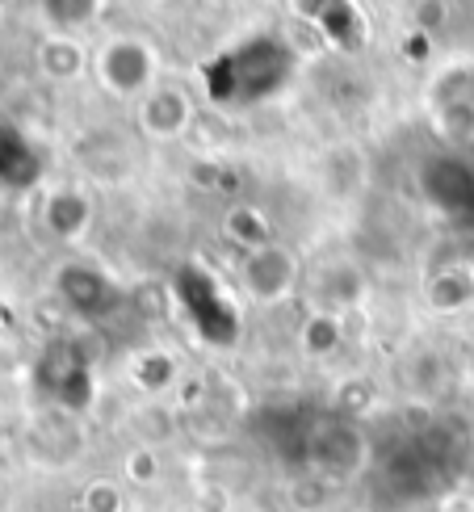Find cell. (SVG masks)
Returning a JSON list of instances; mask_svg holds the SVG:
<instances>
[{"instance_id":"cell-1","label":"cell","mask_w":474,"mask_h":512,"mask_svg":"<svg viewBox=\"0 0 474 512\" xmlns=\"http://www.w3.org/2000/svg\"><path fill=\"white\" fill-rule=\"evenodd\" d=\"M294 68H298V51L290 42L273 34H256V38H244L240 47L223 51L219 59H210L202 68V80L210 101L227 105V110H244V105L282 93Z\"/></svg>"},{"instance_id":"cell-2","label":"cell","mask_w":474,"mask_h":512,"mask_svg":"<svg viewBox=\"0 0 474 512\" xmlns=\"http://www.w3.org/2000/svg\"><path fill=\"white\" fill-rule=\"evenodd\" d=\"M172 290H177L181 307L193 319V328H198L202 340H210V345H219V349L240 340V307L231 303L223 286L214 282L202 265H181L177 277H172Z\"/></svg>"},{"instance_id":"cell-3","label":"cell","mask_w":474,"mask_h":512,"mask_svg":"<svg viewBox=\"0 0 474 512\" xmlns=\"http://www.w3.org/2000/svg\"><path fill=\"white\" fill-rule=\"evenodd\" d=\"M420 185L445 215H474V164L466 156H433L420 168Z\"/></svg>"},{"instance_id":"cell-4","label":"cell","mask_w":474,"mask_h":512,"mask_svg":"<svg viewBox=\"0 0 474 512\" xmlns=\"http://www.w3.org/2000/svg\"><path fill=\"white\" fill-rule=\"evenodd\" d=\"M307 458L323 471H336V475H349L361 466L365 458V441L361 429L349 420H323L307 433Z\"/></svg>"},{"instance_id":"cell-5","label":"cell","mask_w":474,"mask_h":512,"mask_svg":"<svg viewBox=\"0 0 474 512\" xmlns=\"http://www.w3.org/2000/svg\"><path fill=\"white\" fill-rule=\"evenodd\" d=\"M97 76L105 80V89H114V93H139V89L152 84L156 59H152V51H147L143 42L114 38L97 59Z\"/></svg>"},{"instance_id":"cell-6","label":"cell","mask_w":474,"mask_h":512,"mask_svg":"<svg viewBox=\"0 0 474 512\" xmlns=\"http://www.w3.org/2000/svg\"><path fill=\"white\" fill-rule=\"evenodd\" d=\"M298 282V261L294 252H286L282 244H269V248H256L248 252L244 261V286L265 298V303H273V298H286Z\"/></svg>"},{"instance_id":"cell-7","label":"cell","mask_w":474,"mask_h":512,"mask_svg":"<svg viewBox=\"0 0 474 512\" xmlns=\"http://www.w3.org/2000/svg\"><path fill=\"white\" fill-rule=\"evenodd\" d=\"M59 294H63V303L84 319H97L118 303V286L93 265H68L63 269L59 273Z\"/></svg>"},{"instance_id":"cell-8","label":"cell","mask_w":474,"mask_h":512,"mask_svg":"<svg viewBox=\"0 0 474 512\" xmlns=\"http://www.w3.org/2000/svg\"><path fill=\"white\" fill-rule=\"evenodd\" d=\"M193 110H189V97L181 89H152L139 105V122L147 135L156 139H177L185 126H189Z\"/></svg>"},{"instance_id":"cell-9","label":"cell","mask_w":474,"mask_h":512,"mask_svg":"<svg viewBox=\"0 0 474 512\" xmlns=\"http://www.w3.org/2000/svg\"><path fill=\"white\" fill-rule=\"evenodd\" d=\"M437 122L449 143H470L474 139V93L454 89V80H441L437 89Z\"/></svg>"},{"instance_id":"cell-10","label":"cell","mask_w":474,"mask_h":512,"mask_svg":"<svg viewBox=\"0 0 474 512\" xmlns=\"http://www.w3.org/2000/svg\"><path fill=\"white\" fill-rule=\"evenodd\" d=\"M47 227L59 240H76L84 236V227L93 223V202L80 194V189H59V194L47 198Z\"/></svg>"},{"instance_id":"cell-11","label":"cell","mask_w":474,"mask_h":512,"mask_svg":"<svg viewBox=\"0 0 474 512\" xmlns=\"http://www.w3.org/2000/svg\"><path fill=\"white\" fill-rule=\"evenodd\" d=\"M315 17H319L315 26L323 30V38L336 42L340 51H353L357 42L365 38V21H361V9L357 5H344V0H340V5H319Z\"/></svg>"},{"instance_id":"cell-12","label":"cell","mask_w":474,"mask_h":512,"mask_svg":"<svg viewBox=\"0 0 474 512\" xmlns=\"http://www.w3.org/2000/svg\"><path fill=\"white\" fill-rule=\"evenodd\" d=\"M428 303L437 311H462L474 303V273L454 265V269H441L433 282H428Z\"/></svg>"},{"instance_id":"cell-13","label":"cell","mask_w":474,"mask_h":512,"mask_svg":"<svg viewBox=\"0 0 474 512\" xmlns=\"http://www.w3.org/2000/svg\"><path fill=\"white\" fill-rule=\"evenodd\" d=\"M38 68L47 72L51 80H68L84 68V51L76 47L72 38H47L38 47Z\"/></svg>"},{"instance_id":"cell-14","label":"cell","mask_w":474,"mask_h":512,"mask_svg":"<svg viewBox=\"0 0 474 512\" xmlns=\"http://www.w3.org/2000/svg\"><path fill=\"white\" fill-rule=\"evenodd\" d=\"M227 231H231V240L244 244L248 252L269 248V223H265L261 210H252V206H235L227 215Z\"/></svg>"},{"instance_id":"cell-15","label":"cell","mask_w":474,"mask_h":512,"mask_svg":"<svg viewBox=\"0 0 474 512\" xmlns=\"http://www.w3.org/2000/svg\"><path fill=\"white\" fill-rule=\"evenodd\" d=\"M55 399H59L68 412L89 408V403H93V374L84 370L80 361H72V366L63 370V374H59V382H55Z\"/></svg>"},{"instance_id":"cell-16","label":"cell","mask_w":474,"mask_h":512,"mask_svg":"<svg viewBox=\"0 0 474 512\" xmlns=\"http://www.w3.org/2000/svg\"><path fill=\"white\" fill-rule=\"evenodd\" d=\"M131 374H135V382L143 391H164L168 382H172V374H177V366H172V357H164V353H143L135 366H131Z\"/></svg>"},{"instance_id":"cell-17","label":"cell","mask_w":474,"mask_h":512,"mask_svg":"<svg viewBox=\"0 0 474 512\" xmlns=\"http://www.w3.org/2000/svg\"><path fill=\"white\" fill-rule=\"evenodd\" d=\"M336 345H340V324H336L332 315H315L311 324L303 328V349L311 357H328Z\"/></svg>"},{"instance_id":"cell-18","label":"cell","mask_w":474,"mask_h":512,"mask_svg":"<svg viewBox=\"0 0 474 512\" xmlns=\"http://www.w3.org/2000/svg\"><path fill=\"white\" fill-rule=\"evenodd\" d=\"M84 512H122V492L114 483H93L84 492Z\"/></svg>"},{"instance_id":"cell-19","label":"cell","mask_w":474,"mask_h":512,"mask_svg":"<svg viewBox=\"0 0 474 512\" xmlns=\"http://www.w3.org/2000/svg\"><path fill=\"white\" fill-rule=\"evenodd\" d=\"M42 13H47V17H59L55 26H84L89 17L101 13V5H93V0H84V5H42Z\"/></svg>"},{"instance_id":"cell-20","label":"cell","mask_w":474,"mask_h":512,"mask_svg":"<svg viewBox=\"0 0 474 512\" xmlns=\"http://www.w3.org/2000/svg\"><path fill=\"white\" fill-rule=\"evenodd\" d=\"M323 500H328V496H323V483H315V479L294 487V504L298 508H323Z\"/></svg>"},{"instance_id":"cell-21","label":"cell","mask_w":474,"mask_h":512,"mask_svg":"<svg viewBox=\"0 0 474 512\" xmlns=\"http://www.w3.org/2000/svg\"><path fill=\"white\" fill-rule=\"evenodd\" d=\"M126 471H131V479H152L156 475V458L147 450H139V454H131V462H126Z\"/></svg>"},{"instance_id":"cell-22","label":"cell","mask_w":474,"mask_h":512,"mask_svg":"<svg viewBox=\"0 0 474 512\" xmlns=\"http://www.w3.org/2000/svg\"><path fill=\"white\" fill-rule=\"evenodd\" d=\"M470 273H474V256H470Z\"/></svg>"},{"instance_id":"cell-23","label":"cell","mask_w":474,"mask_h":512,"mask_svg":"<svg viewBox=\"0 0 474 512\" xmlns=\"http://www.w3.org/2000/svg\"><path fill=\"white\" fill-rule=\"evenodd\" d=\"M76 512H84V508H76Z\"/></svg>"}]
</instances>
